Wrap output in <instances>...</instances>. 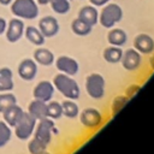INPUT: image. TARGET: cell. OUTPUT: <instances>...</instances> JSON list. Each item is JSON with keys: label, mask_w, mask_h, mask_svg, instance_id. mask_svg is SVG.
<instances>
[{"label": "cell", "mask_w": 154, "mask_h": 154, "mask_svg": "<svg viewBox=\"0 0 154 154\" xmlns=\"http://www.w3.org/2000/svg\"><path fill=\"white\" fill-rule=\"evenodd\" d=\"M18 75L24 81H32L37 75V63L34 59H24L18 65Z\"/></svg>", "instance_id": "13"}, {"label": "cell", "mask_w": 154, "mask_h": 154, "mask_svg": "<svg viewBox=\"0 0 154 154\" xmlns=\"http://www.w3.org/2000/svg\"><path fill=\"white\" fill-rule=\"evenodd\" d=\"M38 29L45 37H53L59 32L60 26H59L57 18H54L52 16H46L40 19Z\"/></svg>", "instance_id": "11"}, {"label": "cell", "mask_w": 154, "mask_h": 154, "mask_svg": "<svg viewBox=\"0 0 154 154\" xmlns=\"http://www.w3.org/2000/svg\"><path fill=\"white\" fill-rule=\"evenodd\" d=\"M123 18V10L118 4L107 2L99 13V22L103 28L111 29Z\"/></svg>", "instance_id": "2"}, {"label": "cell", "mask_w": 154, "mask_h": 154, "mask_svg": "<svg viewBox=\"0 0 154 154\" xmlns=\"http://www.w3.org/2000/svg\"><path fill=\"white\" fill-rule=\"evenodd\" d=\"M134 48L141 54H150L154 52V40L148 34H138L134 40Z\"/></svg>", "instance_id": "14"}, {"label": "cell", "mask_w": 154, "mask_h": 154, "mask_svg": "<svg viewBox=\"0 0 154 154\" xmlns=\"http://www.w3.org/2000/svg\"><path fill=\"white\" fill-rule=\"evenodd\" d=\"M102 57L109 64H118L122 60L123 49L120 47H117V46H109V47L105 48V51L102 53Z\"/></svg>", "instance_id": "21"}, {"label": "cell", "mask_w": 154, "mask_h": 154, "mask_svg": "<svg viewBox=\"0 0 154 154\" xmlns=\"http://www.w3.org/2000/svg\"><path fill=\"white\" fill-rule=\"evenodd\" d=\"M11 11L22 19H35L38 16V6L35 0H13Z\"/></svg>", "instance_id": "3"}, {"label": "cell", "mask_w": 154, "mask_h": 154, "mask_svg": "<svg viewBox=\"0 0 154 154\" xmlns=\"http://www.w3.org/2000/svg\"><path fill=\"white\" fill-rule=\"evenodd\" d=\"M140 89H141V85H138V84H131V85H129L128 89H126V96L129 99L134 97L140 91Z\"/></svg>", "instance_id": "31"}, {"label": "cell", "mask_w": 154, "mask_h": 154, "mask_svg": "<svg viewBox=\"0 0 154 154\" xmlns=\"http://www.w3.org/2000/svg\"><path fill=\"white\" fill-rule=\"evenodd\" d=\"M61 107H63V116L67 117V118H76L79 114V106L77 105L76 100H70L66 99L65 101L61 102Z\"/></svg>", "instance_id": "23"}, {"label": "cell", "mask_w": 154, "mask_h": 154, "mask_svg": "<svg viewBox=\"0 0 154 154\" xmlns=\"http://www.w3.org/2000/svg\"><path fill=\"white\" fill-rule=\"evenodd\" d=\"M12 137V129L4 120H0V148L5 147Z\"/></svg>", "instance_id": "28"}, {"label": "cell", "mask_w": 154, "mask_h": 154, "mask_svg": "<svg viewBox=\"0 0 154 154\" xmlns=\"http://www.w3.org/2000/svg\"><path fill=\"white\" fill-rule=\"evenodd\" d=\"M149 63H150V66H152V69L154 70V54L150 57V59H149Z\"/></svg>", "instance_id": "36"}, {"label": "cell", "mask_w": 154, "mask_h": 154, "mask_svg": "<svg viewBox=\"0 0 154 154\" xmlns=\"http://www.w3.org/2000/svg\"><path fill=\"white\" fill-rule=\"evenodd\" d=\"M36 123H37V120L32 116H30L28 112H24L22 118L14 126V135L17 136V138H19L22 141L29 140L34 134Z\"/></svg>", "instance_id": "6"}, {"label": "cell", "mask_w": 154, "mask_h": 154, "mask_svg": "<svg viewBox=\"0 0 154 154\" xmlns=\"http://www.w3.org/2000/svg\"><path fill=\"white\" fill-rule=\"evenodd\" d=\"M6 26H7V23H6V20H5L4 18H1V17H0V35L5 32V30H6Z\"/></svg>", "instance_id": "33"}, {"label": "cell", "mask_w": 154, "mask_h": 154, "mask_svg": "<svg viewBox=\"0 0 154 154\" xmlns=\"http://www.w3.org/2000/svg\"><path fill=\"white\" fill-rule=\"evenodd\" d=\"M79 122L81 124L87 129H95L101 125L102 123V114L99 109L88 107L83 109L79 114Z\"/></svg>", "instance_id": "7"}, {"label": "cell", "mask_w": 154, "mask_h": 154, "mask_svg": "<svg viewBox=\"0 0 154 154\" xmlns=\"http://www.w3.org/2000/svg\"><path fill=\"white\" fill-rule=\"evenodd\" d=\"M14 103H17V97L14 94L10 91L0 93V113H2L6 108H8Z\"/></svg>", "instance_id": "27"}, {"label": "cell", "mask_w": 154, "mask_h": 154, "mask_svg": "<svg viewBox=\"0 0 154 154\" xmlns=\"http://www.w3.org/2000/svg\"><path fill=\"white\" fill-rule=\"evenodd\" d=\"M57 69L67 76H76L79 71V64L76 59L67 57V55H60L58 59L54 60Z\"/></svg>", "instance_id": "8"}, {"label": "cell", "mask_w": 154, "mask_h": 154, "mask_svg": "<svg viewBox=\"0 0 154 154\" xmlns=\"http://www.w3.org/2000/svg\"><path fill=\"white\" fill-rule=\"evenodd\" d=\"M28 113L32 116L36 120L47 118V102L34 99L28 106Z\"/></svg>", "instance_id": "17"}, {"label": "cell", "mask_w": 154, "mask_h": 154, "mask_svg": "<svg viewBox=\"0 0 154 154\" xmlns=\"http://www.w3.org/2000/svg\"><path fill=\"white\" fill-rule=\"evenodd\" d=\"M54 88L66 99L77 100L81 95V89L78 83L72 78V76H67L65 73H58L53 78Z\"/></svg>", "instance_id": "1"}, {"label": "cell", "mask_w": 154, "mask_h": 154, "mask_svg": "<svg viewBox=\"0 0 154 154\" xmlns=\"http://www.w3.org/2000/svg\"><path fill=\"white\" fill-rule=\"evenodd\" d=\"M54 134H58V130L55 129V123L53 119L47 117V118L37 120L36 128L34 130V137H36L37 140L42 141L43 143L48 146Z\"/></svg>", "instance_id": "4"}, {"label": "cell", "mask_w": 154, "mask_h": 154, "mask_svg": "<svg viewBox=\"0 0 154 154\" xmlns=\"http://www.w3.org/2000/svg\"><path fill=\"white\" fill-rule=\"evenodd\" d=\"M106 82L102 75L100 73H90L85 79V90L88 95L94 100H100L105 95Z\"/></svg>", "instance_id": "5"}, {"label": "cell", "mask_w": 154, "mask_h": 154, "mask_svg": "<svg viewBox=\"0 0 154 154\" xmlns=\"http://www.w3.org/2000/svg\"><path fill=\"white\" fill-rule=\"evenodd\" d=\"M36 2H38L40 5H47L49 2V0H35Z\"/></svg>", "instance_id": "34"}, {"label": "cell", "mask_w": 154, "mask_h": 154, "mask_svg": "<svg viewBox=\"0 0 154 154\" xmlns=\"http://www.w3.org/2000/svg\"><path fill=\"white\" fill-rule=\"evenodd\" d=\"M123 67L128 71H135L141 65V53L135 48H129L123 52V57L120 60Z\"/></svg>", "instance_id": "10"}, {"label": "cell", "mask_w": 154, "mask_h": 154, "mask_svg": "<svg viewBox=\"0 0 154 154\" xmlns=\"http://www.w3.org/2000/svg\"><path fill=\"white\" fill-rule=\"evenodd\" d=\"M34 60L37 64L42 65V66H49L54 63L55 58H54L53 52H51L47 48H41L40 47L34 52Z\"/></svg>", "instance_id": "20"}, {"label": "cell", "mask_w": 154, "mask_h": 154, "mask_svg": "<svg viewBox=\"0 0 154 154\" xmlns=\"http://www.w3.org/2000/svg\"><path fill=\"white\" fill-rule=\"evenodd\" d=\"M14 87L13 83V73L8 67L0 69V93L11 91Z\"/></svg>", "instance_id": "19"}, {"label": "cell", "mask_w": 154, "mask_h": 154, "mask_svg": "<svg viewBox=\"0 0 154 154\" xmlns=\"http://www.w3.org/2000/svg\"><path fill=\"white\" fill-rule=\"evenodd\" d=\"M24 34V23L19 18H13L6 26V38L8 42H17Z\"/></svg>", "instance_id": "12"}, {"label": "cell", "mask_w": 154, "mask_h": 154, "mask_svg": "<svg viewBox=\"0 0 154 154\" xmlns=\"http://www.w3.org/2000/svg\"><path fill=\"white\" fill-rule=\"evenodd\" d=\"M38 154H51V153L47 152V149H46V150H43V152H41V153H38Z\"/></svg>", "instance_id": "37"}, {"label": "cell", "mask_w": 154, "mask_h": 154, "mask_svg": "<svg viewBox=\"0 0 154 154\" xmlns=\"http://www.w3.org/2000/svg\"><path fill=\"white\" fill-rule=\"evenodd\" d=\"M89 2H90L93 6L97 7V6H103V5H106L107 2H109V0H89Z\"/></svg>", "instance_id": "32"}, {"label": "cell", "mask_w": 154, "mask_h": 154, "mask_svg": "<svg viewBox=\"0 0 154 154\" xmlns=\"http://www.w3.org/2000/svg\"><path fill=\"white\" fill-rule=\"evenodd\" d=\"M48 4L51 5L52 10L58 14H65L71 8L70 0H49Z\"/></svg>", "instance_id": "26"}, {"label": "cell", "mask_w": 154, "mask_h": 154, "mask_svg": "<svg viewBox=\"0 0 154 154\" xmlns=\"http://www.w3.org/2000/svg\"><path fill=\"white\" fill-rule=\"evenodd\" d=\"M24 111L22 107H19L17 103L10 106L8 108H6L4 112H2V118H4V122L11 126V128H14L16 124L19 122V119L22 118Z\"/></svg>", "instance_id": "15"}, {"label": "cell", "mask_w": 154, "mask_h": 154, "mask_svg": "<svg viewBox=\"0 0 154 154\" xmlns=\"http://www.w3.org/2000/svg\"><path fill=\"white\" fill-rule=\"evenodd\" d=\"M13 0H0V4L1 5H8V4H11Z\"/></svg>", "instance_id": "35"}, {"label": "cell", "mask_w": 154, "mask_h": 154, "mask_svg": "<svg viewBox=\"0 0 154 154\" xmlns=\"http://www.w3.org/2000/svg\"><path fill=\"white\" fill-rule=\"evenodd\" d=\"M54 90H55V88H54L52 82H49V81H41L34 88L32 95H34V99L48 102V101L52 100V97L54 95Z\"/></svg>", "instance_id": "9"}, {"label": "cell", "mask_w": 154, "mask_h": 154, "mask_svg": "<svg viewBox=\"0 0 154 154\" xmlns=\"http://www.w3.org/2000/svg\"><path fill=\"white\" fill-rule=\"evenodd\" d=\"M130 101V99L126 96V95H119V96H116L112 101V116H116L118 114L123 107H125V105Z\"/></svg>", "instance_id": "29"}, {"label": "cell", "mask_w": 154, "mask_h": 154, "mask_svg": "<svg viewBox=\"0 0 154 154\" xmlns=\"http://www.w3.org/2000/svg\"><path fill=\"white\" fill-rule=\"evenodd\" d=\"M77 18L82 19L83 22H85L90 26H94V25H96L99 23V11L93 5L83 6L78 12V17Z\"/></svg>", "instance_id": "16"}, {"label": "cell", "mask_w": 154, "mask_h": 154, "mask_svg": "<svg viewBox=\"0 0 154 154\" xmlns=\"http://www.w3.org/2000/svg\"><path fill=\"white\" fill-rule=\"evenodd\" d=\"M63 116V107L61 103L58 101H48L47 102V117L55 120Z\"/></svg>", "instance_id": "25"}, {"label": "cell", "mask_w": 154, "mask_h": 154, "mask_svg": "<svg viewBox=\"0 0 154 154\" xmlns=\"http://www.w3.org/2000/svg\"><path fill=\"white\" fill-rule=\"evenodd\" d=\"M107 41L111 46L122 47L128 41V34L119 28H111V30L107 34Z\"/></svg>", "instance_id": "18"}, {"label": "cell", "mask_w": 154, "mask_h": 154, "mask_svg": "<svg viewBox=\"0 0 154 154\" xmlns=\"http://www.w3.org/2000/svg\"><path fill=\"white\" fill-rule=\"evenodd\" d=\"M25 37L29 42H31L32 45L35 46H42L45 43V40L46 37L42 35V32L40 31L38 28H35V26H26L25 28Z\"/></svg>", "instance_id": "22"}, {"label": "cell", "mask_w": 154, "mask_h": 154, "mask_svg": "<svg viewBox=\"0 0 154 154\" xmlns=\"http://www.w3.org/2000/svg\"><path fill=\"white\" fill-rule=\"evenodd\" d=\"M47 149V144L43 143L42 141L37 140L36 137H32L30 141H29V144H28V150L30 154H38L43 150Z\"/></svg>", "instance_id": "30"}, {"label": "cell", "mask_w": 154, "mask_h": 154, "mask_svg": "<svg viewBox=\"0 0 154 154\" xmlns=\"http://www.w3.org/2000/svg\"><path fill=\"white\" fill-rule=\"evenodd\" d=\"M91 28L89 24H87L85 22H83L82 19L79 18H76L72 20L71 23V30L75 35H78V36H87L91 32Z\"/></svg>", "instance_id": "24"}]
</instances>
